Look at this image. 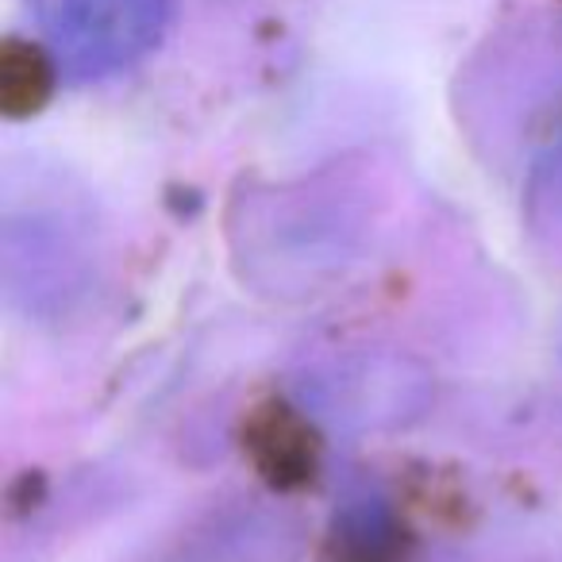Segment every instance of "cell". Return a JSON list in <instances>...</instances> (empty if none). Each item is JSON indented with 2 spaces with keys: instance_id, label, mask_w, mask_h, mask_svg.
<instances>
[{
  "instance_id": "6da1fadb",
  "label": "cell",
  "mask_w": 562,
  "mask_h": 562,
  "mask_svg": "<svg viewBox=\"0 0 562 562\" xmlns=\"http://www.w3.org/2000/svg\"><path fill=\"white\" fill-rule=\"evenodd\" d=\"M47 55L74 81L127 70L162 43L170 0H35Z\"/></svg>"
},
{
  "instance_id": "7a4b0ae2",
  "label": "cell",
  "mask_w": 562,
  "mask_h": 562,
  "mask_svg": "<svg viewBox=\"0 0 562 562\" xmlns=\"http://www.w3.org/2000/svg\"><path fill=\"white\" fill-rule=\"evenodd\" d=\"M301 551V516L270 501H232L196 513L135 562H297Z\"/></svg>"
},
{
  "instance_id": "3957f363",
  "label": "cell",
  "mask_w": 562,
  "mask_h": 562,
  "mask_svg": "<svg viewBox=\"0 0 562 562\" xmlns=\"http://www.w3.org/2000/svg\"><path fill=\"white\" fill-rule=\"evenodd\" d=\"M50 66H55L50 55L12 43L9 55H4V78H0L4 81V104H9V112L40 109V101L50 89Z\"/></svg>"
}]
</instances>
